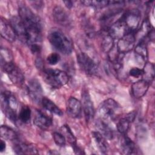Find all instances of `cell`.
<instances>
[{"label":"cell","instance_id":"obj_6","mask_svg":"<svg viewBox=\"0 0 155 155\" xmlns=\"http://www.w3.org/2000/svg\"><path fill=\"white\" fill-rule=\"evenodd\" d=\"M2 70L7 74L9 79L16 85H21L24 82V75L21 69L13 62L1 64Z\"/></svg>","mask_w":155,"mask_h":155},{"label":"cell","instance_id":"obj_24","mask_svg":"<svg viewBox=\"0 0 155 155\" xmlns=\"http://www.w3.org/2000/svg\"><path fill=\"white\" fill-rule=\"evenodd\" d=\"M41 104L43 107L47 111H50V113H54V114L58 115L59 116H62L63 113L62 110L50 99L46 97H43L41 101Z\"/></svg>","mask_w":155,"mask_h":155},{"label":"cell","instance_id":"obj_37","mask_svg":"<svg viewBox=\"0 0 155 155\" xmlns=\"http://www.w3.org/2000/svg\"><path fill=\"white\" fill-rule=\"evenodd\" d=\"M64 3L65 4V6L68 8H70L73 7V1H64Z\"/></svg>","mask_w":155,"mask_h":155},{"label":"cell","instance_id":"obj_14","mask_svg":"<svg viewBox=\"0 0 155 155\" xmlns=\"http://www.w3.org/2000/svg\"><path fill=\"white\" fill-rule=\"evenodd\" d=\"M13 142V148L17 154H34L38 153V150L34 145L26 143L21 141L20 138Z\"/></svg>","mask_w":155,"mask_h":155},{"label":"cell","instance_id":"obj_18","mask_svg":"<svg viewBox=\"0 0 155 155\" xmlns=\"http://www.w3.org/2000/svg\"><path fill=\"white\" fill-rule=\"evenodd\" d=\"M135 58L139 64H145L148 58V50L144 39L139 41L134 48Z\"/></svg>","mask_w":155,"mask_h":155},{"label":"cell","instance_id":"obj_34","mask_svg":"<svg viewBox=\"0 0 155 155\" xmlns=\"http://www.w3.org/2000/svg\"><path fill=\"white\" fill-rule=\"evenodd\" d=\"M129 74L132 77L137 78H139L140 76H142L143 70L142 69L139 68L137 67H133L130 70Z\"/></svg>","mask_w":155,"mask_h":155},{"label":"cell","instance_id":"obj_29","mask_svg":"<svg viewBox=\"0 0 155 155\" xmlns=\"http://www.w3.org/2000/svg\"><path fill=\"white\" fill-rule=\"evenodd\" d=\"M31 111L30 107L27 105L22 106L20 110L18 116L19 120L24 124H27L31 119Z\"/></svg>","mask_w":155,"mask_h":155},{"label":"cell","instance_id":"obj_4","mask_svg":"<svg viewBox=\"0 0 155 155\" xmlns=\"http://www.w3.org/2000/svg\"><path fill=\"white\" fill-rule=\"evenodd\" d=\"M42 74L45 82L55 88H61L66 85L69 79L68 75L66 72L58 69H44Z\"/></svg>","mask_w":155,"mask_h":155},{"label":"cell","instance_id":"obj_32","mask_svg":"<svg viewBox=\"0 0 155 155\" xmlns=\"http://www.w3.org/2000/svg\"><path fill=\"white\" fill-rule=\"evenodd\" d=\"M53 140L55 143L61 147H64L66 144V139L65 136L59 132H54L52 134Z\"/></svg>","mask_w":155,"mask_h":155},{"label":"cell","instance_id":"obj_25","mask_svg":"<svg viewBox=\"0 0 155 155\" xmlns=\"http://www.w3.org/2000/svg\"><path fill=\"white\" fill-rule=\"evenodd\" d=\"M0 134L2 139L14 141L19 138L18 134L13 129L7 125H1Z\"/></svg>","mask_w":155,"mask_h":155},{"label":"cell","instance_id":"obj_13","mask_svg":"<svg viewBox=\"0 0 155 155\" xmlns=\"http://www.w3.org/2000/svg\"><path fill=\"white\" fill-rule=\"evenodd\" d=\"M33 124L42 130H46L52 125L53 119L46 113L36 109L34 114Z\"/></svg>","mask_w":155,"mask_h":155},{"label":"cell","instance_id":"obj_10","mask_svg":"<svg viewBox=\"0 0 155 155\" xmlns=\"http://www.w3.org/2000/svg\"><path fill=\"white\" fill-rule=\"evenodd\" d=\"M81 104L85 120L90 122L93 119L95 112L93 103L87 90H83L82 91Z\"/></svg>","mask_w":155,"mask_h":155},{"label":"cell","instance_id":"obj_12","mask_svg":"<svg viewBox=\"0 0 155 155\" xmlns=\"http://www.w3.org/2000/svg\"><path fill=\"white\" fill-rule=\"evenodd\" d=\"M108 31V34L114 39H119L124 35L129 33L121 17L110 26Z\"/></svg>","mask_w":155,"mask_h":155},{"label":"cell","instance_id":"obj_3","mask_svg":"<svg viewBox=\"0 0 155 155\" xmlns=\"http://www.w3.org/2000/svg\"><path fill=\"white\" fill-rule=\"evenodd\" d=\"M1 109L6 117L14 124H16L17 116L18 101L16 97L7 91H2L1 93Z\"/></svg>","mask_w":155,"mask_h":155},{"label":"cell","instance_id":"obj_26","mask_svg":"<svg viewBox=\"0 0 155 155\" xmlns=\"http://www.w3.org/2000/svg\"><path fill=\"white\" fill-rule=\"evenodd\" d=\"M143 70V75L144 80L148 82L150 84L153 81L154 79V64L151 62H146L144 64Z\"/></svg>","mask_w":155,"mask_h":155},{"label":"cell","instance_id":"obj_15","mask_svg":"<svg viewBox=\"0 0 155 155\" xmlns=\"http://www.w3.org/2000/svg\"><path fill=\"white\" fill-rule=\"evenodd\" d=\"M82 104L78 99L70 97L67 103V113L72 118H79L82 115Z\"/></svg>","mask_w":155,"mask_h":155},{"label":"cell","instance_id":"obj_22","mask_svg":"<svg viewBox=\"0 0 155 155\" xmlns=\"http://www.w3.org/2000/svg\"><path fill=\"white\" fill-rule=\"evenodd\" d=\"M95 126L97 129V131L100 133L107 139L110 140L113 139V130L102 119H97L95 122Z\"/></svg>","mask_w":155,"mask_h":155},{"label":"cell","instance_id":"obj_33","mask_svg":"<svg viewBox=\"0 0 155 155\" xmlns=\"http://www.w3.org/2000/svg\"><path fill=\"white\" fill-rule=\"evenodd\" d=\"M60 59L61 58L59 54L56 53H52L47 56V61L50 65H54L59 62Z\"/></svg>","mask_w":155,"mask_h":155},{"label":"cell","instance_id":"obj_23","mask_svg":"<svg viewBox=\"0 0 155 155\" xmlns=\"http://www.w3.org/2000/svg\"><path fill=\"white\" fill-rule=\"evenodd\" d=\"M91 134L100 151L102 153H106L108 148L107 139L97 131H93Z\"/></svg>","mask_w":155,"mask_h":155},{"label":"cell","instance_id":"obj_35","mask_svg":"<svg viewBox=\"0 0 155 155\" xmlns=\"http://www.w3.org/2000/svg\"><path fill=\"white\" fill-rule=\"evenodd\" d=\"M136 112L135 111H132L128 113V114H127L125 117L128 120H129L130 122L131 123L134 120V119L136 118Z\"/></svg>","mask_w":155,"mask_h":155},{"label":"cell","instance_id":"obj_11","mask_svg":"<svg viewBox=\"0 0 155 155\" xmlns=\"http://www.w3.org/2000/svg\"><path fill=\"white\" fill-rule=\"evenodd\" d=\"M27 91L31 101L36 103H41L43 98V90L42 87L37 79L30 80L27 85Z\"/></svg>","mask_w":155,"mask_h":155},{"label":"cell","instance_id":"obj_1","mask_svg":"<svg viewBox=\"0 0 155 155\" xmlns=\"http://www.w3.org/2000/svg\"><path fill=\"white\" fill-rule=\"evenodd\" d=\"M19 16L26 30L25 42L28 45L41 44L42 26L39 16L24 5L19 7Z\"/></svg>","mask_w":155,"mask_h":155},{"label":"cell","instance_id":"obj_8","mask_svg":"<svg viewBox=\"0 0 155 155\" xmlns=\"http://www.w3.org/2000/svg\"><path fill=\"white\" fill-rule=\"evenodd\" d=\"M77 61L80 68L88 75L97 73L98 67L94 61L85 53H80L77 56Z\"/></svg>","mask_w":155,"mask_h":155},{"label":"cell","instance_id":"obj_27","mask_svg":"<svg viewBox=\"0 0 155 155\" xmlns=\"http://www.w3.org/2000/svg\"><path fill=\"white\" fill-rule=\"evenodd\" d=\"M114 40L109 34H107L103 38L101 42V48L104 52L108 53L113 50L114 46Z\"/></svg>","mask_w":155,"mask_h":155},{"label":"cell","instance_id":"obj_5","mask_svg":"<svg viewBox=\"0 0 155 155\" xmlns=\"http://www.w3.org/2000/svg\"><path fill=\"white\" fill-rule=\"evenodd\" d=\"M120 110L119 104L113 99H107L99 105L97 112L102 120L114 119Z\"/></svg>","mask_w":155,"mask_h":155},{"label":"cell","instance_id":"obj_19","mask_svg":"<svg viewBox=\"0 0 155 155\" xmlns=\"http://www.w3.org/2000/svg\"><path fill=\"white\" fill-rule=\"evenodd\" d=\"M150 84L144 79L139 80L131 85V93L136 98L143 97L147 92Z\"/></svg>","mask_w":155,"mask_h":155},{"label":"cell","instance_id":"obj_30","mask_svg":"<svg viewBox=\"0 0 155 155\" xmlns=\"http://www.w3.org/2000/svg\"><path fill=\"white\" fill-rule=\"evenodd\" d=\"M131 122L125 117L120 118L117 122V131L122 134H126L129 130Z\"/></svg>","mask_w":155,"mask_h":155},{"label":"cell","instance_id":"obj_31","mask_svg":"<svg viewBox=\"0 0 155 155\" xmlns=\"http://www.w3.org/2000/svg\"><path fill=\"white\" fill-rule=\"evenodd\" d=\"M108 1H82L81 2L87 6H91L96 8H102L110 5Z\"/></svg>","mask_w":155,"mask_h":155},{"label":"cell","instance_id":"obj_28","mask_svg":"<svg viewBox=\"0 0 155 155\" xmlns=\"http://www.w3.org/2000/svg\"><path fill=\"white\" fill-rule=\"evenodd\" d=\"M61 133L65 136V139H67L68 142L71 144L72 147L77 145L76 143V139L74 136L73 132L71 129L67 125H63L61 128Z\"/></svg>","mask_w":155,"mask_h":155},{"label":"cell","instance_id":"obj_7","mask_svg":"<svg viewBox=\"0 0 155 155\" xmlns=\"http://www.w3.org/2000/svg\"><path fill=\"white\" fill-rule=\"evenodd\" d=\"M129 33H136L140 21V13L137 9H133L124 13L121 16Z\"/></svg>","mask_w":155,"mask_h":155},{"label":"cell","instance_id":"obj_2","mask_svg":"<svg viewBox=\"0 0 155 155\" xmlns=\"http://www.w3.org/2000/svg\"><path fill=\"white\" fill-rule=\"evenodd\" d=\"M48 39L56 50L64 54H70L73 51L71 41L59 28H51L48 33Z\"/></svg>","mask_w":155,"mask_h":155},{"label":"cell","instance_id":"obj_9","mask_svg":"<svg viewBox=\"0 0 155 155\" xmlns=\"http://www.w3.org/2000/svg\"><path fill=\"white\" fill-rule=\"evenodd\" d=\"M136 38L135 33H128L118 39L117 51L119 53L124 54L131 51L134 47Z\"/></svg>","mask_w":155,"mask_h":155},{"label":"cell","instance_id":"obj_21","mask_svg":"<svg viewBox=\"0 0 155 155\" xmlns=\"http://www.w3.org/2000/svg\"><path fill=\"white\" fill-rule=\"evenodd\" d=\"M120 149L124 154H132L136 153V146L134 142L125 134L120 140Z\"/></svg>","mask_w":155,"mask_h":155},{"label":"cell","instance_id":"obj_36","mask_svg":"<svg viewBox=\"0 0 155 155\" xmlns=\"http://www.w3.org/2000/svg\"><path fill=\"white\" fill-rule=\"evenodd\" d=\"M5 148H6V145H5V142L1 140V143H0V151L2 153L3 151H5Z\"/></svg>","mask_w":155,"mask_h":155},{"label":"cell","instance_id":"obj_17","mask_svg":"<svg viewBox=\"0 0 155 155\" xmlns=\"http://www.w3.org/2000/svg\"><path fill=\"white\" fill-rule=\"evenodd\" d=\"M0 33L1 36L9 42L15 41L17 37L10 22L3 18L0 20Z\"/></svg>","mask_w":155,"mask_h":155},{"label":"cell","instance_id":"obj_16","mask_svg":"<svg viewBox=\"0 0 155 155\" xmlns=\"http://www.w3.org/2000/svg\"><path fill=\"white\" fill-rule=\"evenodd\" d=\"M53 17L54 21L64 27L71 25V19L67 12L61 7L56 6L53 10Z\"/></svg>","mask_w":155,"mask_h":155},{"label":"cell","instance_id":"obj_20","mask_svg":"<svg viewBox=\"0 0 155 155\" xmlns=\"http://www.w3.org/2000/svg\"><path fill=\"white\" fill-rule=\"evenodd\" d=\"M10 24L13 28L17 37L24 42L26 41V30L19 16H13L10 19Z\"/></svg>","mask_w":155,"mask_h":155}]
</instances>
